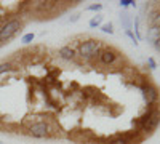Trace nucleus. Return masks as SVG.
Here are the masks:
<instances>
[{
  "label": "nucleus",
  "instance_id": "1",
  "mask_svg": "<svg viewBox=\"0 0 160 144\" xmlns=\"http://www.w3.org/2000/svg\"><path fill=\"white\" fill-rule=\"evenodd\" d=\"M102 50V43L101 40H95V38H90V40H85V42H80L78 47H77V56L80 59H95L98 56V53Z\"/></svg>",
  "mask_w": 160,
  "mask_h": 144
},
{
  "label": "nucleus",
  "instance_id": "2",
  "mask_svg": "<svg viewBox=\"0 0 160 144\" xmlns=\"http://www.w3.org/2000/svg\"><path fill=\"white\" fill-rule=\"evenodd\" d=\"M26 128H28V133L32 138H38V139L48 138L50 135H53V132H55V128L50 123V120H34Z\"/></svg>",
  "mask_w": 160,
  "mask_h": 144
},
{
  "label": "nucleus",
  "instance_id": "3",
  "mask_svg": "<svg viewBox=\"0 0 160 144\" xmlns=\"http://www.w3.org/2000/svg\"><path fill=\"white\" fill-rule=\"evenodd\" d=\"M22 27V22L18 19V18H13V19H8L2 27H0V42H7L10 38L15 35L16 32H19Z\"/></svg>",
  "mask_w": 160,
  "mask_h": 144
},
{
  "label": "nucleus",
  "instance_id": "4",
  "mask_svg": "<svg viewBox=\"0 0 160 144\" xmlns=\"http://www.w3.org/2000/svg\"><path fill=\"white\" fill-rule=\"evenodd\" d=\"M118 59H120V55L112 48H102L98 53V61L104 64V66H112Z\"/></svg>",
  "mask_w": 160,
  "mask_h": 144
},
{
  "label": "nucleus",
  "instance_id": "5",
  "mask_svg": "<svg viewBox=\"0 0 160 144\" xmlns=\"http://www.w3.org/2000/svg\"><path fill=\"white\" fill-rule=\"evenodd\" d=\"M58 58L61 59V61H64V62H69V61H74V58L77 56V53H75V48L74 47H71V45H64V47H61L59 50H58Z\"/></svg>",
  "mask_w": 160,
  "mask_h": 144
},
{
  "label": "nucleus",
  "instance_id": "6",
  "mask_svg": "<svg viewBox=\"0 0 160 144\" xmlns=\"http://www.w3.org/2000/svg\"><path fill=\"white\" fill-rule=\"evenodd\" d=\"M158 90L152 85L148 83V88H146V95H144V101L148 102V106H155L157 101H158Z\"/></svg>",
  "mask_w": 160,
  "mask_h": 144
},
{
  "label": "nucleus",
  "instance_id": "7",
  "mask_svg": "<svg viewBox=\"0 0 160 144\" xmlns=\"http://www.w3.org/2000/svg\"><path fill=\"white\" fill-rule=\"evenodd\" d=\"M158 125H160V109L155 111V114L151 117V120L148 122V125L142 128V132H144V133H151V132H154Z\"/></svg>",
  "mask_w": 160,
  "mask_h": 144
},
{
  "label": "nucleus",
  "instance_id": "8",
  "mask_svg": "<svg viewBox=\"0 0 160 144\" xmlns=\"http://www.w3.org/2000/svg\"><path fill=\"white\" fill-rule=\"evenodd\" d=\"M146 37H148V40L151 43H154L155 40H158V38H160V27H158V26H149Z\"/></svg>",
  "mask_w": 160,
  "mask_h": 144
},
{
  "label": "nucleus",
  "instance_id": "9",
  "mask_svg": "<svg viewBox=\"0 0 160 144\" xmlns=\"http://www.w3.org/2000/svg\"><path fill=\"white\" fill-rule=\"evenodd\" d=\"M13 71H15L13 62H10V61L0 62V75H2V74H8V72H13Z\"/></svg>",
  "mask_w": 160,
  "mask_h": 144
},
{
  "label": "nucleus",
  "instance_id": "10",
  "mask_svg": "<svg viewBox=\"0 0 160 144\" xmlns=\"http://www.w3.org/2000/svg\"><path fill=\"white\" fill-rule=\"evenodd\" d=\"M109 144H131V139H130V136H117V138H114V139H111L109 141Z\"/></svg>",
  "mask_w": 160,
  "mask_h": 144
},
{
  "label": "nucleus",
  "instance_id": "11",
  "mask_svg": "<svg viewBox=\"0 0 160 144\" xmlns=\"http://www.w3.org/2000/svg\"><path fill=\"white\" fill-rule=\"evenodd\" d=\"M102 22V16H93L91 19H90V27H98V26Z\"/></svg>",
  "mask_w": 160,
  "mask_h": 144
},
{
  "label": "nucleus",
  "instance_id": "12",
  "mask_svg": "<svg viewBox=\"0 0 160 144\" xmlns=\"http://www.w3.org/2000/svg\"><path fill=\"white\" fill-rule=\"evenodd\" d=\"M120 21H123L127 31H131V22H130V19H128V15H127V13H123V15L120 16Z\"/></svg>",
  "mask_w": 160,
  "mask_h": 144
},
{
  "label": "nucleus",
  "instance_id": "13",
  "mask_svg": "<svg viewBox=\"0 0 160 144\" xmlns=\"http://www.w3.org/2000/svg\"><path fill=\"white\" fill-rule=\"evenodd\" d=\"M34 37H35L34 34H26V35L21 38V42H22V43H31V42L34 40Z\"/></svg>",
  "mask_w": 160,
  "mask_h": 144
},
{
  "label": "nucleus",
  "instance_id": "14",
  "mask_svg": "<svg viewBox=\"0 0 160 144\" xmlns=\"http://www.w3.org/2000/svg\"><path fill=\"white\" fill-rule=\"evenodd\" d=\"M101 31L106 32V34H114V29H112V24H111V22H109V24H104L102 27H101Z\"/></svg>",
  "mask_w": 160,
  "mask_h": 144
},
{
  "label": "nucleus",
  "instance_id": "15",
  "mask_svg": "<svg viewBox=\"0 0 160 144\" xmlns=\"http://www.w3.org/2000/svg\"><path fill=\"white\" fill-rule=\"evenodd\" d=\"M128 5H133V7H135L136 3L133 2V0H120V7H128Z\"/></svg>",
  "mask_w": 160,
  "mask_h": 144
},
{
  "label": "nucleus",
  "instance_id": "16",
  "mask_svg": "<svg viewBox=\"0 0 160 144\" xmlns=\"http://www.w3.org/2000/svg\"><path fill=\"white\" fill-rule=\"evenodd\" d=\"M101 8H102V5H101V3H96V5H90V7H88V10H90V11H99Z\"/></svg>",
  "mask_w": 160,
  "mask_h": 144
},
{
  "label": "nucleus",
  "instance_id": "17",
  "mask_svg": "<svg viewBox=\"0 0 160 144\" xmlns=\"http://www.w3.org/2000/svg\"><path fill=\"white\" fill-rule=\"evenodd\" d=\"M148 64H149V69H155V67H157L154 58H148Z\"/></svg>",
  "mask_w": 160,
  "mask_h": 144
},
{
  "label": "nucleus",
  "instance_id": "18",
  "mask_svg": "<svg viewBox=\"0 0 160 144\" xmlns=\"http://www.w3.org/2000/svg\"><path fill=\"white\" fill-rule=\"evenodd\" d=\"M152 45H154V48H155V50L158 51V53H160V38H158V40H155Z\"/></svg>",
  "mask_w": 160,
  "mask_h": 144
},
{
  "label": "nucleus",
  "instance_id": "19",
  "mask_svg": "<svg viewBox=\"0 0 160 144\" xmlns=\"http://www.w3.org/2000/svg\"><path fill=\"white\" fill-rule=\"evenodd\" d=\"M127 35L133 40V43H136V38H135V35H133V32H131V31H127Z\"/></svg>",
  "mask_w": 160,
  "mask_h": 144
},
{
  "label": "nucleus",
  "instance_id": "20",
  "mask_svg": "<svg viewBox=\"0 0 160 144\" xmlns=\"http://www.w3.org/2000/svg\"><path fill=\"white\" fill-rule=\"evenodd\" d=\"M0 144H2V141H0Z\"/></svg>",
  "mask_w": 160,
  "mask_h": 144
}]
</instances>
